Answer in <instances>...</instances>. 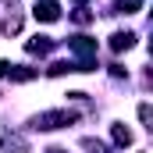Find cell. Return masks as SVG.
Here are the masks:
<instances>
[{
    "instance_id": "obj_1",
    "label": "cell",
    "mask_w": 153,
    "mask_h": 153,
    "mask_svg": "<svg viewBox=\"0 0 153 153\" xmlns=\"http://www.w3.org/2000/svg\"><path fill=\"white\" fill-rule=\"evenodd\" d=\"M71 121H78V114H75V111H46V114H39L36 121H32V128H39V132H50V128L71 125Z\"/></svg>"
},
{
    "instance_id": "obj_2",
    "label": "cell",
    "mask_w": 153,
    "mask_h": 153,
    "mask_svg": "<svg viewBox=\"0 0 153 153\" xmlns=\"http://www.w3.org/2000/svg\"><path fill=\"white\" fill-rule=\"evenodd\" d=\"M36 22H57L61 18V7L53 4V0H36Z\"/></svg>"
},
{
    "instance_id": "obj_3",
    "label": "cell",
    "mask_w": 153,
    "mask_h": 153,
    "mask_svg": "<svg viewBox=\"0 0 153 153\" xmlns=\"http://www.w3.org/2000/svg\"><path fill=\"white\" fill-rule=\"evenodd\" d=\"M25 50H29V53H50V50H53V39L36 36V39H29V43H25Z\"/></svg>"
},
{
    "instance_id": "obj_4",
    "label": "cell",
    "mask_w": 153,
    "mask_h": 153,
    "mask_svg": "<svg viewBox=\"0 0 153 153\" xmlns=\"http://www.w3.org/2000/svg\"><path fill=\"white\" fill-rule=\"evenodd\" d=\"M132 43H135V36H132V32H114V36H111V50H117V53H121V50H128Z\"/></svg>"
},
{
    "instance_id": "obj_5",
    "label": "cell",
    "mask_w": 153,
    "mask_h": 153,
    "mask_svg": "<svg viewBox=\"0 0 153 153\" xmlns=\"http://www.w3.org/2000/svg\"><path fill=\"white\" fill-rule=\"evenodd\" d=\"M11 78H14V82H29V78H36V68H25V64H11Z\"/></svg>"
},
{
    "instance_id": "obj_6",
    "label": "cell",
    "mask_w": 153,
    "mask_h": 153,
    "mask_svg": "<svg viewBox=\"0 0 153 153\" xmlns=\"http://www.w3.org/2000/svg\"><path fill=\"white\" fill-rule=\"evenodd\" d=\"M111 135H114L117 146H132V132H128L125 125H114V128H111Z\"/></svg>"
},
{
    "instance_id": "obj_7",
    "label": "cell",
    "mask_w": 153,
    "mask_h": 153,
    "mask_svg": "<svg viewBox=\"0 0 153 153\" xmlns=\"http://www.w3.org/2000/svg\"><path fill=\"white\" fill-rule=\"evenodd\" d=\"M139 117H143V125L153 132V107H150V103H139Z\"/></svg>"
},
{
    "instance_id": "obj_8",
    "label": "cell",
    "mask_w": 153,
    "mask_h": 153,
    "mask_svg": "<svg viewBox=\"0 0 153 153\" xmlns=\"http://www.w3.org/2000/svg\"><path fill=\"white\" fill-rule=\"evenodd\" d=\"M139 4H143V0H121V4H117V7H121V11H125V14H132V11H135V7H139Z\"/></svg>"
},
{
    "instance_id": "obj_9",
    "label": "cell",
    "mask_w": 153,
    "mask_h": 153,
    "mask_svg": "<svg viewBox=\"0 0 153 153\" xmlns=\"http://www.w3.org/2000/svg\"><path fill=\"white\" fill-rule=\"evenodd\" d=\"M4 75H11V64H7V61H0V78Z\"/></svg>"
},
{
    "instance_id": "obj_10",
    "label": "cell",
    "mask_w": 153,
    "mask_h": 153,
    "mask_svg": "<svg viewBox=\"0 0 153 153\" xmlns=\"http://www.w3.org/2000/svg\"><path fill=\"white\" fill-rule=\"evenodd\" d=\"M150 14H153V11H150Z\"/></svg>"
},
{
    "instance_id": "obj_11",
    "label": "cell",
    "mask_w": 153,
    "mask_h": 153,
    "mask_svg": "<svg viewBox=\"0 0 153 153\" xmlns=\"http://www.w3.org/2000/svg\"><path fill=\"white\" fill-rule=\"evenodd\" d=\"M150 50H153V46H150Z\"/></svg>"
}]
</instances>
